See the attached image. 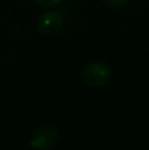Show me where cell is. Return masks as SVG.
Returning <instances> with one entry per match:
<instances>
[{
  "mask_svg": "<svg viewBox=\"0 0 149 150\" xmlns=\"http://www.w3.org/2000/svg\"><path fill=\"white\" fill-rule=\"evenodd\" d=\"M112 70L104 62L95 61L86 65L81 71V80L90 88H100L111 80Z\"/></svg>",
  "mask_w": 149,
  "mask_h": 150,
  "instance_id": "1",
  "label": "cell"
},
{
  "mask_svg": "<svg viewBox=\"0 0 149 150\" xmlns=\"http://www.w3.org/2000/svg\"><path fill=\"white\" fill-rule=\"evenodd\" d=\"M60 141V132L55 127L45 124L38 127L31 137V146L34 149H53Z\"/></svg>",
  "mask_w": 149,
  "mask_h": 150,
  "instance_id": "2",
  "label": "cell"
},
{
  "mask_svg": "<svg viewBox=\"0 0 149 150\" xmlns=\"http://www.w3.org/2000/svg\"><path fill=\"white\" fill-rule=\"evenodd\" d=\"M63 25V16L57 11H46L37 20V29L44 36H54Z\"/></svg>",
  "mask_w": 149,
  "mask_h": 150,
  "instance_id": "3",
  "label": "cell"
},
{
  "mask_svg": "<svg viewBox=\"0 0 149 150\" xmlns=\"http://www.w3.org/2000/svg\"><path fill=\"white\" fill-rule=\"evenodd\" d=\"M104 3V5H107L108 8H112V9H120L124 8L128 4L129 0H102Z\"/></svg>",
  "mask_w": 149,
  "mask_h": 150,
  "instance_id": "4",
  "label": "cell"
},
{
  "mask_svg": "<svg viewBox=\"0 0 149 150\" xmlns=\"http://www.w3.org/2000/svg\"><path fill=\"white\" fill-rule=\"evenodd\" d=\"M37 5L42 8H54L62 3V0H33Z\"/></svg>",
  "mask_w": 149,
  "mask_h": 150,
  "instance_id": "5",
  "label": "cell"
}]
</instances>
